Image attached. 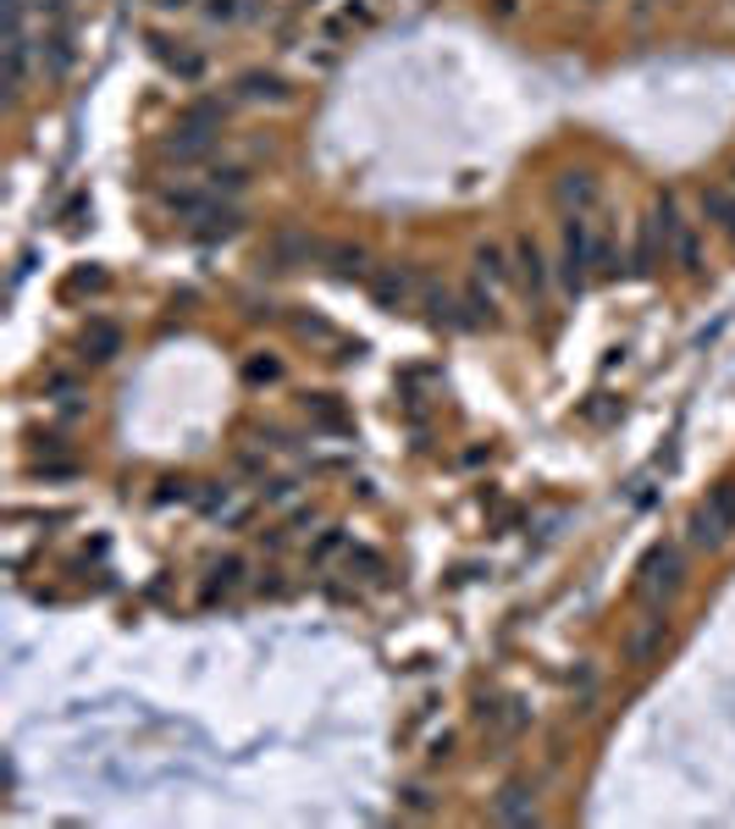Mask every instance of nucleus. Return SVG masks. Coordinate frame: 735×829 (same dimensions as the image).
Instances as JSON below:
<instances>
[{
  "label": "nucleus",
  "mask_w": 735,
  "mask_h": 829,
  "mask_svg": "<svg viewBox=\"0 0 735 829\" xmlns=\"http://www.w3.org/2000/svg\"><path fill=\"white\" fill-rule=\"evenodd\" d=\"M680 586H686V553H680L675 542L647 547V559L636 564V598H641V603H664V598H675Z\"/></svg>",
  "instance_id": "obj_1"
},
{
  "label": "nucleus",
  "mask_w": 735,
  "mask_h": 829,
  "mask_svg": "<svg viewBox=\"0 0 735 829\" xmlns=\"http://www.w3.org/2000/svg\"><path fill=\"white\" fill-rule=\"evenodd\" d=\"M591 266H597V233H591L587 216H565V233H559V277H565V288L570 294H581L591 277Z\"/></svg>",
  "instance_id": "obj_2"
},
{
  "label": "nucleus",
  "mask_w": 735,
  "mask_h": 829,
  "mask_svg": "<svg viewBox=\"0 0 735 829\" xmlns=\"http://www.w3.org/2000/svg\"><path fill=\"white\" fill-rule=\"evenodd\" d=\"M653 221H658V238H664V255L680 266V272H703V249H697V233L686 227V216H680V199L675 194H664L658 205H653Z\"/></svg>",
  "instance_id": "obj_3"
},
{
  "label": "nucleus",
  "mask_w": 735,
  "mask_h": 829,
  "mask_svg": "<svg viewBox=\"0 0 735 829\" xmlns=\"http://www.w3.org/2000/svg\"><path fill=\"white\" fill-rule=\"evenodd\" d=\"M735 536V482H719L708 503L692 514V542L697 547H725Z\"/></svg>",
  "instance_id": "obj_4"
},
{
  "label": "nucleus",
  "mask_w": 735,
  "mask_h": 829,
  "mask_svg": "<svg viewBox=\"0 0 735 829\" xmlns=\"http://www.w3.org/2000/svg\"><path fill=\"white\" fill-rule=\"evenodd\" d=\"M415 294H421L415 266H376V272H371V299H376V310L399 316V310L415 305Z\"/></svg>",
  "instance_id": "obj_5"
},
{
  "label": "nucleus",
  "mask_w": 735,
  "mask_h": 829,
  "mask_svg": "<svg viewBox=\"0 0 735 829\" xmlns=\"http://www.w3.org/2000/svg\"><path fill=\"white\" fill-rule=\"evenodd\" d=\"M183 227H188V238H194V244H222V238H233V233L244 227V216H238V205H222V199L210 194V199H205V205H199Z\"/></svg>",
  "instance_id": "obj_6"
},
{
  "label": "nucleus",
  "mask_w": 735,
  "mask_h": 829,
  "mask_svg": "<svg viewBox=\"0 0 735 829\" xmlns=\"http://www.w3.org/2000/svg\"><path fill=\"white\" fill-rule=\"evenodd\" d=\"M145 45L177 83H199V78H205V56H199L194 45H183V39H171V33H149Z\"/></svg>",
  "instance_id": "obj_7"
},
{
  "label": "nucleus",
  "mask_w": 735,
  "mask_h": 829,
  "mask_svg": "<svg viewBox=\"0 0 735 829\" xmlns=\"http://www.w3.org/2000/svg\"><path fill=\"white\" fill-rule=\"evenodd\" d=\"M509 255H514V283H520L531 299H548V283H553V272H548V255H542V244H537L531 233H520Z\"/></svg>",
  "instance_id": "obj_8"
},
{
  "label": "nucleus",
  "mask_w": 735,
  "mask_h": 829,
  "mask_svg": "<svg viewBox=\"0 0 735 829\" xmlns=\"http://www.w3.org/2000/svg\"><path fill=\"white\" fill-rule=\"evenodd\" d=\"M321 249L326 244H315L310 233H298V227H283L272 244H266V272H294V266H310V260H321Z\"/></svg>",
  "instance_id": "obj_9"
},
{
  "label": "nucleus",
  "mask_w": 735,
  "mask_h": 829,
  "mask_svg": "<svg viewBox=\"0 0 735 829\" xmlns=\"http://www.w3.org/2000/svg\"><path fill=\"white\" fill-rule=\"evenodd\" d=\"M664 648H669V620H641L630 636H625V663L630 669H653V663L664 659Z\"/></svg>",
  "instance_id": "obj_10"
},
{
  "label": "nucleus",
  "mask_w": 735,
  "mask_h": 829,
  "mask_svg": "<svg viewBox=\"0 0 735 829\" xmlns=\"http://www.w3.org/2000/svg\"><path fill=\"white\" fill-rule=\"evenodd\" d=\"M553 205H559L565 216H570V210H576V216H587L591 205H597V177H591L587 166L559 171V177H553Z\"/></svg>",
  "instance_id": "obj_11"
},
{
  "label": "nucleus",
  "mask_w": 735,
  "mask_h": 829,
  "mask_svg": "<svg viewBox=\"0 0 735 829\" xmlns=\"http://www.w3.org/2000/svg\"><path fill=\"white\" fill-rule=\"evenodd\" d=\"M321 260H326V272H332L337 283H371V272H376V266H371V249H365V244H349V238H343V244H326Z\"/></svg>",
  "instance_id": "obj_12"
},
{
  "label": "nucleus",
  "mask_w": 735,
  "mask_h": 829,
  "mask_svg": "<svg viewBox=\"0 0 735 829\" xmlns=\"http://www.w3.org/2000/svg\"><path fill=\"white\" fill-rule=\"evenodd\" d=\"M238 100H249V106H288V100H294V89H288V78H283V72L249 67V72L238 78Z\"/></svg>",
  "instance_id": "obj_13"
},
{
  "label": "nucleus",
  "mask_w": 735,
  "mask_h": 829,
  "mask_svg": "<svg viewBox=\"0 0 735 829\" xmlns=\"http://www.w3.org/2000/svg\"><path fill=\"white\" fill-rule=\"evenodd\" d=\"M304 415H310L315 432H332V437H349L354 432V415H349V404L337 393H304Z\"/></svg>",
  "instance_id": "obj_14"
},
{
  "label": "nucleus",
  "mask_w": 735,
  "mask_h": 829,
  "mask_svg": "<svg viewBox=\"0 0 735 829\" xmlns=\"http://www.w3.org/2000/svg\"><path fill=\"white\" fill-rule=\"evenodd\" d=\"M492 819L498 825H537V791H531V780H509L492 797Z\"/></svg>",
  "instance_id": "obj_15"
},
{
  "label": "nucleus",
  "mask_w": 735,
  "mask_h": 829,
  "mask_svg": "<svg viewBox=\"0 0 735 829\" xmlns=\"http://www.w3.org/2000/svg\"><path fill=\"white\" fill-rule=\"evenodd\" d=\"M122 354V327L117 322H89L78 332V359L84 365H111Z\"/></svg>",
  "instance_id": "obj_16"
},
{
  "label": "nucleus",
  "mask_w": 735,
  "mask_h": 829,
  "mask_svg": "<svg viewBox=\"0 0 735 829\" xmlns=\"http://www.w3.org/2000/svg\"><path fill=\"white\" fill-rule=\"evenodd\" d=\"M171 161H205L210 150H216V134L210 128H194V122H177V134L160 145Z\"/></svg>",
  "instance_id": "obj_17"
},
{
  "label": "nucleus",
  "mask_w": 735,
  "mask_h": 829,
  "mask_svg": "<svg viewBox=\"0 0 735 829\" xmlns=\"http://www.w3.org/2000/svg\"><path fill=\"white\" fill-rule=\"evenodd\" d=\"M669 255H664V238H658V221L647 216L641 227H636V249H630V277H653L658 266H664Z\"/></svg>",
  "instance_id": "obj_18"
},
{
  "label": "nucleus",
  "mask_w": 735,
  "mask_h": 829,
  "mask_svg": "<svg viewBox=\"0 0 735 829\" xmlns=\"http://www.w3.org/2000/svg\"><path fill=\"white\" fill-rule=\"evenodd\" d=\"M421 310H427L432 327H470V322H464V299H459L453 288H438V283L421 288Z\"/></svg>",
  "instance_id": "obj_19"
},
{
  "label": "nucleus",
  "mask_w": 735,
  "mask_h": 829,
  "mask_svg": "<svg viewBox=\"0 0 735 829\" xmlns=\"http://www.w3.org/2000/svg\"><path fill=\"white\" fill-rule=\"evenodd\" d=\"M459 299H464V322H470V327H498V299H492V288L470 283Z\"/></svg>",
  "instance_id": "obj_20"
},
{
  "label": "nucleus",
  "mask_w": 735,
  "mask_h": 829,
  "mask_svg": "<svg viewBox=\"0 0 735 829\" xmlns=\"http://www.w3.org/2000/svg\"><path fill=\"white\" fill-rule=\"evenodd\" d=\"M703 216L735 244V188H708V194H703Z\"/></svg>",
  "instance_id": "obj_21"
},
{
  "label": "nucleus",
  "mask_w": 735,
  "mask_h": 829,
  "mask_svg": "<svg viewBox=\"0 0 735 829\" xmlns=\"http://www.w3.org/2000/svg\"><path fill=\"white\" fill-rule=\"evenodd\" d=\"M476 272H481L487 283H503V277H514V255H509L503 244H481V249H476Z\"/></svg>",
  "instance_id": "obj_22"
},
{
  "label": "nucleus",
  "mask_w": 735,
  "mask_h": 829,
  "mask_svg": "<svg viewBox=\"0 0 735 829\" xmlns=\"http://www.w3.org/2000/svg\"><path fill=\"white\" fill-rule=\"evenodd\" d=\"M238 581H244V559H238V553H227V559H216V564H210L205 598H222V592H233Z\"/></svg>",
  "instance_id": "obj_23"
},
{
  "label": "nucleus",
  "mask_w": 735,
  "mask_h": 829,
  "mask_svg": "<svg viewBox=\"0 0 735 829\" xmlns=\"http://www.w3.org/2000/svg\"><path fill=\"white\" fill-rule=\"evenodd\" d=\"M205 199H210V188H160V205H166L177 221H188Z\"/></svg>",
  "instance_id": "obj_24"
},
{
  "label": "nucleus",
  "mask_w": 735,
  "mask_h": 829,
  "mask_svg": "<svg viewBox=\"0 0 735 829\" xmlns=\"http://www.w3.org/2000/svg\"><path fill=\"white\" fill-rule=\"evenodd\" d=\"M244 382L249 387H277L283 382V359L277 354H249L244 359Z\"/></svg>",
  "instance_id": "obj_25"
},
{
  "label": "nucleus",
  "mask_w": 735,
  "mask_h": 829,
  "mask_svg": "<svg viewBox=\"0 0 735 829\" xmlns=\"http://www.w3.org/2000/svg\"><path fill=\"white\" fill-rule=\"evenodd\" d=\"M100 288H106V272H100V266H78V272L61 283V299L72 305L78 294H100Z\"/></svg>",
  "instance_id": "obj_26"
},
{
  "label": "nucleus",
  "mask_w": 735,
  "mask_h": 829,
  "mask_svg": "<svg viewBox=\"0 0 735 829\" xmlns=\"http://www.w3.org/2000/svg\"><path fill=\"white\" fill-rule=\"evenodd\" d=\"M67 67H72V39L56 28V33L45 39V72H50V78H61Z\"/></svg>",
  "instance_id": "obj_27"
},
{
  "label": "nucleus",
  "mask_w": 735,
  "mask_h": 829,
  "mask_svg": "<svg viewBox=\"0 0 735 829\" xmlns=\"http://www.w3.org/2000/svg\"><path fill=\"white\" fill-rule=\"evenodd\" d=\"M244 182H249V171L244 166H216L210 177H205V188L222 199V194H244Z\"/></svg>",
  "instance_id": "obj_28"
},
{
  "label": "nucleus",
  "mask_w": 735,
  "mask_h": 829,
  "mask_svg": "<svg viewBox=\"0 0 735 829\" xmlns=\"http://www.w3.org/2000/svg\"><path fill=\"white\" fill-rule=\"evenodd\" d=\"M399 808H404L410 819H427V813H438V802H432V791H427V786H404V791H399Z\"/></svg>",
  "instance_id": "obj_29"
},
{
  "label": "nucleus",
  "mask_w": 735,
  "mask_h": 829,
  "mask_svg": "<svg viewBox=\"0 0 735 829\" xmlns=\"http://www.w3.org/2000/svg\"><path fill=\"white\" fill-rule=\"evenodd\" d=\"M33 460H72V443L61 432H39L33 437Z\"/></svg>",
  "instance_id": "obj_30"
},
{
  "label": "nucleus",
  "mask_w": 735,
  "mask_h": 829,
  "mask_svg": "<svg viewBox=\"0 0 735 829\" xmlns=\"http://www.w3.org/2000/svg\"><path fill=\"white\" fill-rule=\"evenodd\" d=\"M249 11H255V0H205V17L210 22H238Z\"/></svg>",
  "instance_id": "obj_31"
},
{
  "label": "nucleus",
  "mask_w": 735,
  "mask_h": 829,
  "mask_svg": "<svg viewBox=\"0 0 735 829\" xmlns=\"http://www.w3.org/2000/svg\"><path fill=\"white\" fill-rule=\"evenodd\" d=\"M33 476L39 482H67V476H78V465L72 460H33Z\"/></svg>",
  "instance_id": "obj_32"
},
{
  "label": "nucleus",
  "mask_w": 735,
  "mask_h": 829,
  "mask_svg": "<svg viewBox=\"0 0 735 829\" xmlns=\"http://www.w3.org/2000/svg\"><path fill=\"white\" fill-rule=\"evenodd\" d=\"M349 570H365V575H382L388 564H382V553H371V547H349Z\"/></svg>",
  "instance_id": "obj_33"
},
{
  "label": "nucleus",
  "mask_w": 735,
  "mask_h": 829,
  "mask_svg": "<svg viewBox=\"0 0 735 829\" xmlns=\"http://www.w3.org/2000/svg\"><path fill=\"white\" fill-rule=\"evenodd\" d=\"M84 210H89V194H72V199H67V210H61V221H67V227H84V221H78Z\"/></svg>",
  "instance_id": "obj_34"
},
{
  "label": "nucleus",
  "mask_w": 735,
  "mask_h": 829,
  "mask_svg": "<svg viewBox=\"0 0 735 829\" xmlns=\"http://www.w3.org/2000/svg\"><path fill=\"white\" fill-rule=\"evenodd\" d=\"M337 547H343V536H337V531H326V536H321V542H315V547H310V559H315V564H321V559H332V553H337Z\"/></svg>",
  "instance_id": "obj_35"
},
{
  "label": "nucleus",
  "mask_w": 735,
  "mask_h": 829,
  "mask_svg": "<svg viewBox=\"0 0 735 829\" xmlns=\"http://www.w3.org/2000/svg\"><path fill=\"white\" fill-rule=\"evenodd\" d=\"M294 327H298V337H332V327H326V322H315V316H298Z\"/></svg>",
  "instance_id": "obj_36"
},
{
  "label": "nucleus",
  "mask_w": 735,
  "mask_h": 829,
  "mask_svg": "<svg viewBox=\"0 0 735 829\" xmlns=\"http://www.w3.org/2000/svg\"><path fill=\"white\" fill-rule=\"evenodd\" d=\"M520 11V0H487V17H498V22H509Z\"/></svg>",
  "instance_id": "obj_37"
},
{
  "label": "nucleus",
  "mask_w": 735,
  "mask_h": 829,
  "mask_svg": "<svg viewBox=\"0 0 735 829\" xmlns=\"http://www.w3.org/2000/svg\"><path fill=\"white\" fill-rule=\"evenodd\" d=\"M155 6H166V11H177V6H188V0H155Z\"/></svg>",
  "instance_id": "obj_38"
},
{
  "label": "nucleus",
  "mask_w": 735,
  "mask_h": 829,
  "mask_svg": "<svg viewBox=\"0 0 735 829\" xmlns=\"http://www.w3.org/2000/svg\"><path fill=\"white\" fill-rule=\"evenodd\" d=\"M587 6H602V0H587Z\"/></svg>",
  "instance_id": "obj_39"
}]
</instances>
